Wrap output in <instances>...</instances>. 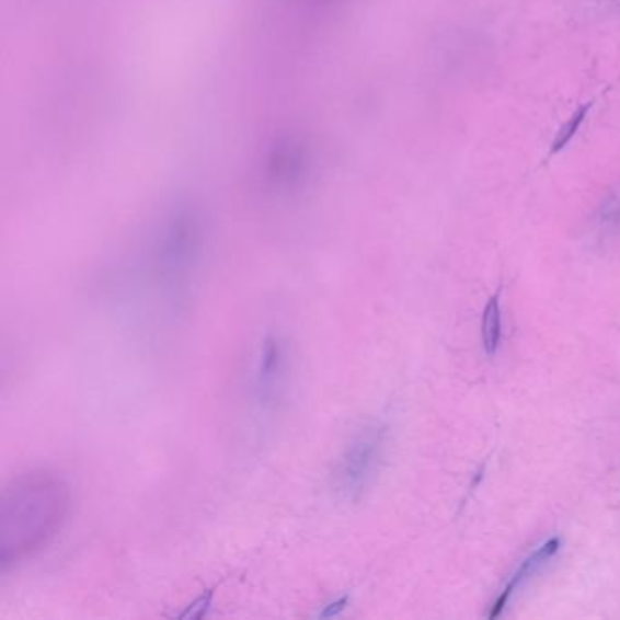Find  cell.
I'll return each instance as SVG.
<instances>
[{
  "instance_id": "1",
  "label": "cell",
  "mask_w": 620,
  "mask_h": 620,
  "mask_svg": "<svg viewBox=\"0 0 620 620\" xmlns=\"http://www.w3.org/2000/svg\"><path fill=\"white\" fill-rule=\"evenodd\" d=\"M70 509V487L55 471L32 470L4 487L0 497V561H24L48 544Z\"/></svg>"
},
{
  "instance_id": "5",
  "label": "cell",
  "mask_w": 620,
  "mask_h": 620,
  "mask_svg": "<svg viewBox=\"0 0 620 620\" xmlns=\"http://www.w3.org/2000/svg\"><path fill=\"white\" fill-rule=\"evenodd\" d=\"M501 306H498V294L493 295L487 300L482 315V343H484V352L490 357L497 354L498 343H501Z\"/></svg>"
},
{
  "instance_id": "4",
  "label": "cell",
  "mask_w": 620,
  "mask_h": 620,
  "mask_svg": "<svg viewBox=\"0 0 620 620\" xmlns=\"http://www.w3.org/2000/svg\"><path fill=\"white\" fill-rule=\"evenodd\" d=\"M559 550H561V540L556 539V537L546 540L544 544L537 548V550H535L533 553H531V555L528 556L523 564H520L519 570L512 575V578H509V583L506 584V588H504L503 594H501L497 602L493 606V611L490 613V617L495 619V617L501 616V611H503L504 608H506V605H508L512 594H515V592H517V589H519L526 581H530L533 575H537V573L540 572V567L548 564L551 556L556 555V551Z\"/></svg>"
},
{
  "instance_id": "2",
  "label": "cell",
  "mask_w": 620,
  "mask_h": 620,
  "mask_svg": "<svg viewBox=\"0 0 620 620\" xmlns=\"http://www.w3.org/2000/svg\"><path fill=\"white\" fill-rule=\"evenodd\" d=\"M386 429L380 424H366L349 440L338 457L333 486L338 495L348 501H358L374 482L384 453Z\"/></svg>"
},
{
  "instance_id": "3",
  "label": "cell",
  "mask_w": 620,
  "mask_h": 620,
  "mask_svg": "<svg viewBox=\"0 0 620 620\" xmlns=\"http://www.w3.org/2000/svg\"><path fill=\"white\" fill-rule=\"evenodd\" d=\"M288 349L280 338L267 337L264 341L253 374V393L261 406L272 407L280 401L288 380Z\"/></svg>"
}]
</instances>
